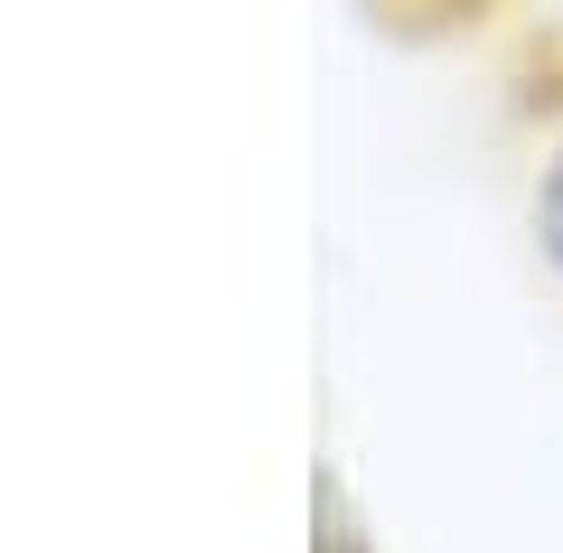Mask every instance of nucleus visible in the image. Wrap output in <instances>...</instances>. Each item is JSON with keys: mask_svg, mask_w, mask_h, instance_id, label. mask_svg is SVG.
Masks as SVG:
<instances>
[{"mask_svg": "<svg viewBox=\"0 0 563 553\" xmlns=\"http://www.w3.org/2000/svg\"><path fill=\"white\" fill-rule=\"evenodd\" d=\"M536 235H544V254L563 263V151H554V169H544V188H536Z\"/></svg>", "mask_w": 563, "mask_h": 553, "instance_id": "f257e3e1", "label": "nucleus"}]
</instances>
